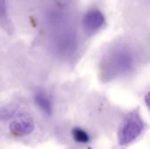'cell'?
<instances>
[{"mask_svg":"<svg viewBox=\"0 0 150 149\" xmlns=\"http://www.w3.org/2000/svg\"><path fill=\"white\" fill-rule=\"evenodd\" d=\"M0 26L9 33H11L13 27L8 17L6 0H0Z\"/></svg>","mask_w":150,"mask_h":149,"instance_id":"cell-6","label":"cell"},{"mask_svg":"<svg viewBox=\"0 0 150 149\" xmlns=\"http://www.w3.org/2000/svg\"><path fill=\"white\" fill-rule=\"evenodd\" d=\"M145 101H146V104L148 105V106L150 108V91L147 94V96L145 97Z\"/></svg>","mask_w":150,"mask_h":149,"instance_id":"cell-9","label":"cell"},{"mask_svg":"<svg viewBox=\"0 0 150 149\" xmlns=\"http://www.w3.org/2000/svg\"><path fill=\"white\" fill-rule=\"evenodd\" d=\"M33 128L34 124L33 119L26 115L18 117L10 125V131L17 136L28 135L33 132Z\"/></svg>","mask_w":150,"mask_h":149,"instance_id":"cell-4","label":"cell"},{"mask_svg":"<svg viewBox=\"0 0 150 149\" xmlns=\"http://www.w3.org/2000/svg\"><path fill=\"white\" fill-rule=\"evenodd\" d=\"M34 101L40 109L47 115H51L53 112V104L47 95L42 91H39L34 96Z\"/></svg>","mask_w":150,"mask_h":149,"instance_id":"cell-5","label":"cell"},{"mask_svg":"<svg viewBox=\"0 0 150 149\" xmlns=\"http://www.w3.org/2000/svg\"><path fill=\"white\" fill-rule=\"evenodd\" d=\"M105 16L100 11L97 9H92L88 11L83 16V25L84 29L88 32H91V33L100 30L105 25Z\"/></svg>","mask_w":150,"mask_h":149,"instance_id":"cell-3","label":"cell"},{"mask_svg":"<svg viewBox=\"0 0 150 149\" xmlns=\"http://www.w3.org/2000/svg\"><path fill=\"white\" fill-rule=\"evenodd\" d=\"M134 58L127 47H120L110 51L102 62V76L106 80L128 72L134 66Z\"/></svg>","mask_w":150,"mask_h":149,"instance_id":"cell-1","label":"cell"},{"mask_svg":"<svg viewBox=\"0 0 150 149\" xmlns=\"http://www.w3.org/2000/svg\"><path fill=\"white\" fill-rule=\"evenodd\" d=\"M72 135L74 140L79 143H87L90 140L88 133L78 127H76L72 130Z\"/></svg>","mask_w":150,"mask_h":149,"instance_id":"cell-7","label":"cell"},{"mask_svg":"<svg viewBox=\"0 0 150 149\" xmlns=\"http://www.w3.org/2000/svg\"><path fill=\"white\" fill-rule=\"evenodd\" d=\"M143 129V122L140 115L136 112L129 113L121 125L119 132L118 140L120 145H127L134 141Z\"/></svg>","mask_w":150,"mask_h":149,"instance_id":"cell-2","label":"cell"},{"mask_svg":"<svg viewBox=\"0 0 150 149\" xmlns=\"http://www.w3.org/2000/svg\"><path fill=\"white\" fill-rule=\"evenodd\" d=\"M16 110L11 106H4L0 109V119H9L14 116Z\"/></svg>","mask_w":150,"mask_h":149,"instance_id":"cell-8","label":"cell"}]
</instances>
